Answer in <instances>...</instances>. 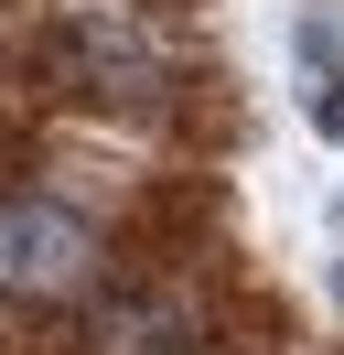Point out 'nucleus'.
I'll list each match as a JSON object with an SVG mask.
<instances>
[{"mask_svg": "<svg viewBox=\"0 0 344 355\" xmlns=\"http://www.w3.org/2000/svg\"><path fill=\"white\" fill-rule=\"evenodd\" d=\"M301 76H312V130L322 140H344V65H334V33H301Z\"/></svg>", "mask_w": 344, "mask_h": 355, "instance_id": "nucleus-3", "label": "nucleus"}, {"mask_svg": "<svg viewBox=\"0 0 344 355\" xmlns=\"http://www.w3.org/2000/svg\"><path fill=\"white\" fill-rule=\"evenodd\" d=\"M86 280H97L86 216H64V205H43V194H11V205H0V291L64 302V291H86Z\"/></svg>", "mask_w": 344, "mask_h": 355, "instance_id": "nucleus-1", "label": "nucleus"}, {"mask_svg": "<svg viewBox=\"0 0 344 355\" xmlns=\"http://www.w3.org/2000/svg\"><path fill=\"white\" fill-rule=\"evenodd\" d=\"M86 355H194V312L172 291H97L86 302Z\"/></svg>", "mask_w": 344, "mask_h": 355, "instance_id": "nucleus-2", "label": "nucleus"}]
</instances>
